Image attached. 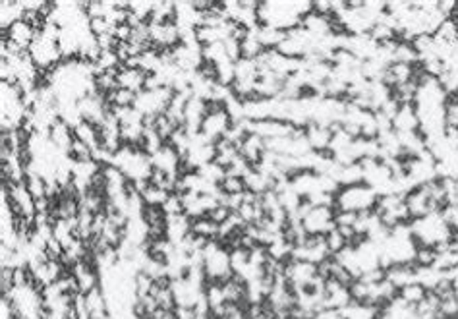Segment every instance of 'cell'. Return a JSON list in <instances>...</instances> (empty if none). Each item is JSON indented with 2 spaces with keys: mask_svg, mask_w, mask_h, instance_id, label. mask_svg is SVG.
<instances>
[{
  "mask_svg": "<svg viewBox=\"0 0 458 319\" xmlns=\"http://www.w3.org/2000/svg\"><path fill=\"white\" fill-rule=\"evenodd\" d=\"M410 231L414 242L418 246L435 247V250L449 244L450 240L454 238V232L449 224L445 223L441 213H433V215H427L424 219H418V221H412Z\"/></svg>",
  "mask_w": 458,
  "mask_h": 319,
  "instance_id": "obj_1",
  "label": "cell"
},
{
  "mask_svg": "<svg viewBox=\"0 0 458 319\" xmlns=\"http://www.w3.org/2000/svg\"><path fill=\"white\" fill-rule=\"evenodd\" d=\"M379 201V194L368 184L342 186L335 194V211H350V213H368L373 211Z\"/></svg>",
  "mask_w": 458,
  "mask_h": 319,
  "instance_id": "obj_2",
  "label": "cell"
},
{
  "mask_svg": "<svg viewBox=\"0 0 458 319\" xmlns=\"http://www.w3.org/2000/svg\"><path fill=\"white\" fill-rule=\"evenodd\" d=\"M203 271L207 283H225L234 275L230 264V252L218 240H213L203 250Z\"/></svg>",
  "mask_w": 458,
  "mask_h": 319,
  "instance_id": "obj_3",
  "label": "cell"
},
{
  "mask_svg": "<svg viewBox=\"0 0 458 319\" xmlns=\"http://www.w3.org/2000/svg\"><path fill=\"white\" fill-rule=\"evenodd\" d=\"M305 234H319L325 236L333 229H337L335 224V209L327 205H314L310 209V213L302 219Z\"/></svg>",
  "mask_w": 458,
  "mask_h": 319,
  "instance_id": "obj_4",
  "label": "cell"
},
{
  "mask_svg": "<svg viewBox=\"0 0 458 319\" xmlns=\"http://www.w3.org/2000/svg\"><path fill=\"white\" fill-rule=\"evenodd\" d=\"M74 137H76L74 136V128L64 118H60V116L53 122V126L48 130V140L53 142V145L57 147L58 151L66 153V155L70 151Z\"/></svg>",
  "mask_w": 458,
  "mask_h": 319,
  "instance_id": "obj_5",
  "label": "cell"
},
{
  "mask_svg": "<svg viewBox=\"0 0 458 319\" xmlns=\"http://www.w3.org/2000/svg\"><path fill=\"white\" fill-rule=\"evenodd\" d=\"M393 130L396 134H410V132H419V118L414 104H404L398 107V111L393 116Z\"/></svg>",
  "mask_w": 458,
  "mask_h": 319,
  "instance_id": "obj_6",
  "label": "cell"
},
{
  "mask_svg": "<svg viewBox=\"0 0 458 319\" xmlns=\"http://www.w3.org/2000/svg\"><path fill=\"white\" fill-rule=\"evenodd\" d=\"M238 153H240V157H244L251 167L256 168L261 163V159H263V155L267 153L265 140H261L256 134H248L246 140L238 145Z\"/></svg>",
  "mask_w": 458,
  "mask_h": 319,
  "instance_id": "obj_7",
  "label": "cell"
},
{
  "mask_svg": "<svg viewBox=\"0 0 458 319\" xmlns=\"http://www.w3.org/2000/svg\"><path fill=\"white\" fill-rule=\"evenodd\" d=\"M116 80H118V88L130 89V91H134V93L139 95L145 89L147 72L139 70V68H126V66H122L120 70H118Z\"/></svg>",
  "mask_w": 458,
  "mask_h": 319,
  "instance_id": "obj_8",
  "label": "cell"
},
{
  "mask_svg": "<svg viewBox=\"0 0 458 319\" xmlns=\"http://www.w3.org/2000/svg\"><path fill=\"white\" fill-rule=\"evenodd\" d=\"M6 32H8V41L16 43L18 47L25 48V50L32 48L33 41L37 39V33H39L37 29H33L29 24H25L24 20H20L16 24L10 25Z\"/></svg>",
  "mask_w": 458,
  "mask_h": 319,
  "instance_id": "obj_9",
  "label": "cell"
},
{
  "mask_svg": "<svg viewBox=\"0 0 458 319\" xmlns=\"http://www.w3.org/2000/svg\"><path fill=\"white\" fill-rule=\"evenodd\" d=\"M305 137L314 151H329L333 130L327 126H319V124H310L305 128Z\"/></svg>",
  "mask_w": 458,
  "mask_h": 319,
  "instance_id": "obj_10",
  "label": "cell"
},
{
  "mask_svg": "<svg viewBox=\"0 0 458 319\" xmlns=\"http://www.w3.org/2000/svg\"><path fill=\"white\" fill-rule=\"evenodd\" d=\"M190 224H192V219L186 215H174L167 219V238L178 246L182 240L190 234Z\"/></svg>",
  "mask_w": 458,
  "mask_h": 319,
  "instance_id": "obj_11",
  "label": "cell"
},
{
  "mask_svg": "<svg viewBox=\"0 0 458 319\" xmlns=\"http://www.w3.org/2000/svg\"><path fill=\"white\" fill-rule=\"evenodd\" d=\"M24 6L22 0H2L0 2V29H8L10 25L22 20Z\"/></svg>",
  "mask_w": 458,
  "mask_h": 319,
  "instance_id": "obj_12",
  "label": "cell"
},
{
  "mask_svg": "<svg viewBox=\"0 0 458 319\" xmlns=\"http://www.w3.org/2000/svg\"><path fill=\"white\" fill-rule=\"evenodd\" d=\"M190 232L195 234V236H200V238L209 240V242L218 240V224L213 223L209 217H197V219H192Z\"/></svg>",
  "mask_w": 458,
  "mask_h": 319,
  "instance_id": "obj_13",
  "label": "cell"
},
{
  "mask_svg": "<svg viewBox=\"0 0 458 319\" xmlns=\"http://www.w3.org/2000/svg\"><path fill=\"white\" fill-rule=\"evenodd\" d=\"M74 136L81 140L83 144H88L93 151L99 149V126L91 124L88 120H81L80 124L74 126Z\"/></svg>",
  "mask_w": 458,
  "mask_h": 319,
  "instance_id": "obj_14",
  "label": "cell"
},
{
  "mask_svg": "<svg viewBox=\"0 0 458 319\" xmlns=\"http://www.w3.org/2000/svg\"><path fill=\"white\" fill-rule=\"evenodd\" d=\"M169 191L161 190V188H157V186H153L149 182H147V186L141 191V200H144L145 205H159V208H162L165 201L169 200Z\"/></svg>",
  "mask_w": 458,
  "mask_h": 319,
  "instance_id": "obj_15",
  "label": "cell"
},
{
  "mask_svg": "<svg viewBox=\"0 0 458 319\" xmlns=\"http://www.w3.org/2000/svg\"><path fill=\"white\" fill-rule=\"evenodd\" d=\"M398 296H401L404 302L412 304V306H418L424 298L427 296V288L419 283H412L408 287H404L398 290Z\"/></svg>",
  "mask_w": 458,
  "mask_h": 319,
  "instance_id": "obj_16",
  "label": "cell"
},
{
  "mask_svg": "<svg viewBox=\"0 0 458 319\" xmlns=\"http://www.w3.org/2000/svg\"><path fill=\"white\" fill-rule=\"evenodd\" d=\"M68 157H70L74 163H88V161H93V149H91L88 144H83L81 140L74 137L72 145H70V151H68Z\"/></svg>",
  "mask_w": 458,
  "mask_h": 319,
  "instance_id": "obj_17",
  "label": "cell"
},
{
  "mask_svg": "<svg viewBox=\"0 0 458 319\" xmlns=\"http://www.w3.org/2000/svg\"><path fill=\"white\" fill-rule=\"evenodd\" d=\"M218 188L223 194L226 196H242L246 191V182L242 176H234V175H226L223 178V182L218 184Z\"/></svg>",
  "mask_w": 458,
  "mask_h": 319,
  "instance_id": "obj_18",
  "label": "cell"
},
{
  "mask_svg": "<svg viewBox=\"0 0 458 319\" xmlns=\"http://www.w3.org/2000/svg\"><path fill=\"white\" fill-rule=\"evenodd\" d=\"M445 126L447 130H458V97L449 95L445 101Z\"/></svg>",
  "mask_w": 458,
  "mask_h": 319,
  "instance_id": "obj_19",
  "label": "cell"
},
{
  "mask_svg": "<svg viewBox=\"0 0 458 319\" xmlns=\"http://www.w3.org/2000/svg\"><path fill=\"white\" fill-rule=\"evenodd\" d=\"M230 264L236 275H242L249 267V250L248 247H236L230 252Z\"/></svg>",
  "mask_w": 458,
  "mask_h": 319,
  "instance_id": "obj_20",
  "label": "cell"
},
{
  "mask_svg": "<svg viewBox=\"0 0 458 319\" xmlns=\"http://www.w3.org/2000/svg\"><path fill=\"white\" fill-rule=\"evenodd\" d=\"M325 242H327V247H329L331 255L340 254L346 246H348V240L342 236V232L338 229H333L329 234H325Z\"/></svg>",
  "mask_w": 458,
  "mask_h": 319,
  "instance_id": "obj_21",
  "label": "cell"
},
{
  "mask_svg": "<svg viewBox=\"0 0 458 319\" xmlns=\"http://www.w3.org/2000/svg\"><path fill=\"white\" fill-rule=\"evenodd\" d=\"M153 6H155V2L134 0V2H130V12H132L136 18H139L141 22H149L153 14Z\"/></svg>",
  "mask_w": 458,
  "mask_h": 319,
  "instance_id": "obj_22",
  "label": "cell"
},
{
  "mask_svg": "<svg viewBox=\"0 0 458 319\" xmlns=\"http://www.w3.org/2000/svg\"><path fill=\"white\" fill-rule=\"evenodd\" d=\"M162 209H165V213H167V217L184 215V213H186L184 201H182V198H180V194H170L169 200L165 201V205H162Z\"/></svg>",
  "mask_w": 458,
  "mask_h": 319,
  "instance_id": "obj_23",
  "label": "cell"
},
{
  "mask_svg": "<svg viewBox=\"0 0 458 319\" xmlns=\"http://www.w3.org/2000/svg\"><path fill=\"white\" fill-rule=\"evenodd\" d=\"M89 32L93 37H101L106 33H113V25L106 18H91L89 20Z\"/></svg>",
  "mask_w": 458,
  "mask_h": 319,
  "instance_id": "obj_24",
  "label": "cell"
},
{
  "mask_svg": "<svg viewBox=\"0 0 458 319\" xmlns=\"http://www.w3.org/2000/svg\"><path fill=\"white\" fill-rule=\"evenodd\" d=\"M234 211H230V209L226 208L225 203H218L217 208H213L209 211V213H207V217H209L211 221H213V223L215 224H218V226H221V224L223 223H226V221H228V217L233 215Z\"/></svg>",
  "mask_w": 458,
  "mask_h": 319,
  "instance_id": "obj_25",
  "label": "cell"
}]
</instances>
